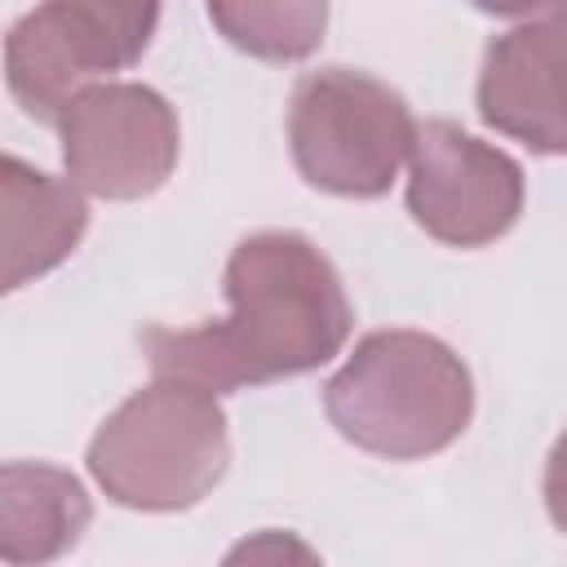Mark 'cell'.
<instances>
[{
  "instance_id": "5b68a950",
  "label": "cell",
  "mask_w": 567,
  "mask_h": 567,
  "mask_svg": "<svg viewBox=\"0 0 567 567\" xmlns=\"http://www.w3.org/2000/svg\"><path fill=\"white\" fill-rule=\"evenodd\" d=\"M155 22L159 0H40L4 40L13 102L40 124H58L84 89L146 53Z\"/></svg>"
},
{
  "instance_id": "7c38bea8",
  "label": "cell",
  "mask_w": 567,
  "mask_h": 567,
  "mask_svg": "<svg viewBox=\"0 0 567 567\" xmlns=\"http://www.w3.org/2000/svg\"><path fill=\"white\" fill-rule=\"evenodd\" d=\"M545 509H549L554 527L567 536V430L558 434L549 465H545Z\"/></svg>"
},
{
  "instance_id": "9c48e42d",
  "label": "cell",
  "mask_w": 567,
  "mask_h": 567,
  "mask_svg": "<svg viewBox=\"0 0 567 567\" xmlns=\"http://www.w3.org/2000/svg\"><path fill=\"white\" fill-rule=\"evenodd\" d=\"M89 226V204L75 182H58L18 155L0 168V257L4 292L62 266Z\"/></svg>"
},
{
  "instance_id": "277c9868",
  "label": "cell",
  "mask_w": 567,
  "mask_h": 567,
  "mask_svg": "<svg viewBox=\"0 0 567 567\" xmlns=\"http://www.w3.org/2000/svg\"><path fill=\"white\" fill-rule=\"evenodd\" d=\"M416 120L390 84L350 66H319L297 80L288 146L297 173L328 195L377 199L412 155Z\"/></svg>"
},
{
  "instance_id": "6da1fadb",
  "label": "cell",
  "mask_w": 567,
  "mask_h": 567,
  "mask_svg": "<svg viewBox=\"0 0 567 567\" xmlns=\"http://www.w3.org/2000/svg\"><path fill=\"white\" fill-rule=\"evenodd\" d=\"M230 315L199 328H146L151 368L208 390L266 385L328 363L354 323L332 261L292 230H257L226 261Z\"/></svg>"
},
{
  "instance_id": "30bf717a",
  "label": "cell",
  "mask_w": 567,
  "mask_h": 567,
  "mask_svg": "<svg viewBox=\"0 0 567 567\" xmlns=\"http://www.w3.org/2000/svg\"><path fill=\"white\" fill-rule=\"evenodd\" d=\"M93 509L75 474L44 461H9L0 470V554L4 563H49L75 549Z\"/></svg>"
},
{
  "instance_id": "52a82bcc",
  "label": "cell",
  "mask_w": 567,
  "mask_h": 567,
  "mask_svg": "<svg viewBox=\"0 0 567 567\" xmlns=\"http://www.w3.org/2000/svg\"><path fill=\"white\" fill-rule=\"evenodd\" d=\"M408 164V213L439 244L483 248L523 213V168L452 120L421 124Z\"/></svg>"
},
{
  "instance_id": "4fadbf2b",
  "label": "cell",
  "mask_w": 567,
  "mask_h": 567,
  "mask_svg": "<svg viewBox=\"0 0 567 567\" xmlns=\"http://www.w3.org/2000/svg\"><path fill=\"white\" fill-rule=\"evenodd\" d=\"M483 13H496V18H523V13H536L545 9L549 0H474Z\"/></svg>"
},
{
  "instance_id": "8992f818",
  "label": "cell",
  "mask_w": 567,
  "mask_h": 567,
  "mask_svg": "<svg viewBox=\"0 0 567 567\" xmlns=\"http://www.w3.org/2000/svg\"><path fill=\"white\" fill-rule=\"evenodd\" d=\"M71 182L97 199H146L177 164V115L146 84H93L58 120Z\"/></svg>"
},
{
  "instance_id": "ba28073f",
  "label": "cell",
  "mask_w": 567,
  "mask_h": 567,
  "mask_svg": "<svg viewBox=\"0 0 567 567\" xmlns=\"http://www.w3.org/2000/svg\"><path fill=\"white\" fill-rule=\"evenodd\" d=\"M478 115L536 155H567V9L509 27L483 53Z\"/></svg>"
},
{
  "instance_id": "3957f363",
  "label": "cell",
  "mask_w": 567,
  "mask_h": 567,
  "mask_svg": "<svg viewBox=\"0 0 567 567\" xmlns=\"http://www.w3.org/2000/svg\"><path fill=\"white\" fill-rule=\"evenodd\" d=\"M230 461L226 412L217 390L190 377H164L128 394L89 443V474L97 487L146 514L190 509L204 501Z\"/></svg>"
},
{
  "instance_id": "7a4b0ae2",
  "label": "cell",
  "mask_w": 567,
  "mask_h": 567,
  "mask_svg": "<svg viewBox=\"0 0 567 567\" xmlns=\"http://www.w3.org/2000/svg\"><path fill=\"white\" fill-rule=\"evenodd\" d=\"M328 421L372 456L416 461L461 439L474 416V381L452 346L412 328L368 332L323 385Z\"/></svg>"
},
{
  "instance_id": "8fae6325",
  "label": "cell",
  "mask_w": 567,
  "mask_h": 567,
  "mask_svg": "<svg viewBox=\"0 0 567 567\" xmlns=\"http://www.w3.org/2000/svg\"><path fill=\"white\" fill-rule=\"evenodd\" d=\"M208 18L239 53L297 62L323 44L328 0H208Z\"/></svg>"
}]
</instances>
